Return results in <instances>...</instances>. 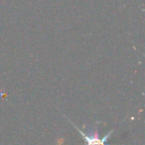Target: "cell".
<instances>
[{"mask_svg": "<svg viewBox=\"0 0 145 145\" xmlns=\"http://www.w3.org/2000/svg\"><path fill=\"white\" fill-rule=\"evenodd\" d=\"M75 127L77 128V129L79 131V133L83 136V138H85V142H87V145H105V142L107 141V139L109 138L110 134L113 132V131H110L107 136H105V137L101 139V138L99 137V133H97V131H95L93 134H85V132H83L79 127H77L75 125Z\"/></svg>", "mask_w": 145, "mask_h": 145, "instance_id": "6da1fadb", "label": "cell"}]
</instances>
